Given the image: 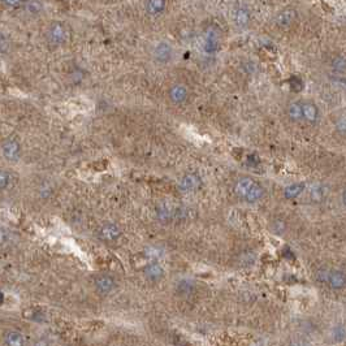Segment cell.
Returning <instances> with one entry per match:
<instances>
[{
  "instance_id": "26",
  "label": "cell",
  "mask_w": 346,
  "mask_h": 346,
  "mask_svg": "<svg viewBox=\"0 0 346 346\" xmlns=\"http://www.w3.org/2000/svg\"><path fill=\"white\" fill-rule=\"evenodd\" d=\"M7 239H8V233L4 231V229L0 228V242H4Z\"/></svg>"
},
{
  "instance_id": "10",
  "label": "cell",
  "mask_w": 346,
  "mask_h": 346,
  "mask_svg": "<svg viewBox=\"0 0 346 346\" xmlns=\"http://www.w3.org/2000/svg\"><path fill=\"white\" fill-rule=\"evenodd\" d=\"M303 120L309 124H315L319 120V109L313 103H302Z\"/></svg>"
},
{
  "instance_id": "25",
  "label": "cell",
  "mask_w": 346,
  "mask_h": 346,
  "mask_svg": "<svg viewBox=\"0 0 346 346\" xmlns=\"http://www.w3.org/2000/svg\"><path fill=\"white\" fill-rule=\"evenodd\" d=\"M337 125H339V127H337V129H340L343 134L345 133V117H344V116L341 117V119H340V123H337Z\"/></svg>"
},
{
  "instance_id": "22",
  "label": "cell",
  "mask_w": 346,
  "mask_h": 346,
  "mask_svg": "<svg viewBox=\"0 0 346 346\" xmlns=\"http://www.w3.org/2000/svg\"><path fill=\"white\" fill-rule=\"evenodd\" d=\"M332 336H333V339L335 340H344V336H345V328L341 325V328H340V332H339V327L335 328V331H333V333H332Z\"/></svg>"
},
{
  "instance_id": "7",
  "label": "cell",
  "mask_w": 346,
  "mask_h": 346,
  "mask_svg": "<svg viewBox=\"0 0 346 346\" xmlns=\"http://www.w3.org/2000/svg\"><path fill=\"white\" fill-rule=\"evenodd\" d=\"M154 56L160 63H168L172 57V47L167 42H160L154 50Z\"/></svg>"
},
{
  "instance_id": "24",
  "label": "cell",
  "mask_w": 346,
  "mask_h": 346,
  "mask_svg": "<svg viewBox=\"0 0 346 346\" xmlns=\"http://www.w3.org/2000/svg\"><path fill=\"white\" fill-rule=\"evenodd\" d=\"M4 4H5L7 7H11V8H19L24 5V3H20V1H5Z\"/></svg>"
},
{
  "instance_id": "8",
  "label": "cell",
  "mask_w": 346,
  "mask_h": 346,
  "mask_svg": "<svg viewBox=\"0 0 346 346\" xmlns=\"http://www.w3.org/2000/svg\"><path fill=\"white\" fill-rule=\"evenodd\" d=\"M327 284L332 289H341L345 287V273L339 269H329Z\"/></svg>"
},
{
  "instance_id": "27",
  "label": "cell",
  "mask_w": 346,
  "mask_h": 346,
  "mask_svg": "<svg viewBox=\"0 0 346 346\" xmlns=\"http://www.w3.org/2000/svg\"><path fill=\"white\" fill-rule=\"evenodd\" d=\"M3 302H4V294L0 292V305H1Z\"/></svg>"
},
{
  "instance_id": "20",
  "label": "cell",
  "mask_w": 346,
  "mask_h": 346,
  "mask_svg": "<svg viewBox=\"0 0 346 346\" xmlns=\"http://www.w3.org/2000/svg\"><path fill=\"white\" fill-rule=\"evenodd\" d=\"M11 183V175L7 171H0V190H4Z\"/></svg>"
},
{
  "instance_id": "14",
  "label": "cell",
  "mask_w": 346,
  "mask_h": 346,
  "mask_svg": "<svg viewBox=\"0 0 346 346\" xmlns=\"http://www.w3.org/2000/svg\"><path fill=\"white\" fill-rule=\"evenodd\" d=\"M250 23V12L246 8H237L235 11V24L239 27H246Z\"/></svg>"
},
{
  "instance_id": "17",
  "label": "cell",
  "mask_w": 346,
  "mask_h": 346,
  "mask_svg": "<svg viewBox=\"0 0 346 346\" xmlns=\"http://www.w3.org/2000/svg\"><path fill=\"white\" fill-rule=\"evenodd\" d=\"M145 8L150 15H159L164 11L165 3L164 1H147L145 3Z\"/></svg>"
},
{
  "instance_id": "19",
  "label": "cell",
  "mask_w": 346,
  "mask_h": 346,
  "mask_svg": "<svg viewBox=\"0 0 346 346\" xmlns=\"http://www.w3.org/2000/svg\"><path fill=\"white\" fill-rule=\"evenodd\" d=\"M206 51L209 53H215L216 49H217V38L215 37V34L210 33L209 37H207V41H206Z\"/></svg>"
},
{
  "instance_id": "16",
  "label": "cell",
  "mask_w": 346,
  "mask_h": 346,
  "mask_svg": "<svg viewBox=\"0 0 346 346\" xmlns=\"http://www.w3.org/2000/svg\"><path fill=\"white\" fill-rule=\"evenodd\" d=\"M305 190V184H292L287 189L284 190V195L288 199H294V198L299 197Z\"/></svg>"
},
{
  "instance_id": "5",
  "label": "cell",
  "mask_w": 346,
  "mask_h": 346,
  "mask_svg": "<svg viewBox=\"0 0 346 346\" xmlns=\"http://www.w3.org/2000/svg\"><path fill=\"white\" fill-rule=\"evenodd\" d=\"M116 287L115 279L109 275H101L95 280V288L97 291L102 294L111 293Z\"/></svg>"
},
{
  "instance_id": "9",
  "label": "cell",
  "mask_w": 346,
  "mask_h": 346,
  "mask_svg": "<svg viewBox=\"0 0 346 346\" xmlns=\"http://www.w3.org/2000/svg\"><path fill=\"white\" fill-rule=\"evenodd\" d=\"M169 98L171 101L176 105H180V103H184L186 101L187 98V90L186 87L184 85H180V83H176L171 87L169 90Z\"/></svg>"
},
{
  "instance_id": "3",
  "label": "cell",
  "mask_w": 346,
  "mask_h": 346,
  "mask_svg": "<svg viewBox=\"0 0 346 346\" xmlns=\"http://www.w3.org/2000/svg\"><path fill=\"white\" fill-rule=\"evenodd\" d=\"M1 151L8 161H17L21 157V143L15 138H8L1 143Z\"/></svg>"
},
{
  "instance_id": "13",
  "label": "cell",
  "mask_w": 346,
  "mask_h": 346,
  "mask_svg": "<svg viewBox=\"0 0 346 346\" xmlns=\"http://www.w3.org/2000/svg\"><path fill=\"white\" fill-rule=\"evenodd\" d=\"M145 276L151 281H158L164 276L163 267L158 263H151L145 268Z\"/></svg>"
},
{
  "instance_id": "15",
  "label": "cell",
  "mask_w": 346,
  "mask_h": 346,
  "mask_svg": "<svg viewBox=\"0 0 346 346\" xmlns=\"http://www.w3.org/2000/svg\"><path fill=\"white\" fill-rule=\"evenodd\" d=\"M288 115L289 119L294 123L298 121H303V111H302V103L301 102H294L288 108Z\"/></svg>"
},
{
  "instance_id": "21",
  "label": "cell",
  "mask_w": 346,
  "mask_h": 346,
  "mask_svg": "<svg viewBox=\"0 0 346 346\" xmlns=\"http://www.w3.org/2000/svg\"><path fill=\"white\" fill-rule=\"evenodd\" d=\"M333 68H335L337 72L344 73V71H345V60H344V57H337V59L335 60V63H333Z\"/></svg>"
},
{
  "instance_id": "11",
  "label": "cell",
  "mask_w": 346,
  "mask_h": 346,
  "mask_svg": "<svg viewBox=\"0 0 346 346\" xmlns=\"http://www.w3.org/2000/svg\"><path fill=\"white\" fill-rule=\"evenodd\" d=\"M4 343L7 346H25V337L21 332L9 331L4 336Z\"/></svg>"
},
{
  "instance_id": "2",
  "label": "cell",
  "mask_w": 346,
  "mask_h": 346,
  "mask_svg": "<svg viewBox=\"0 0 346 346\" xmlns=\"http://www.w3.org/2000/svg\"><path fill=\"white\" fill-rule=\"evenodd\" d=\"M46 37H47V41H49L50 45H53V46L63 45L68 38L67 27H65L64 24L56 21V23L50 25V27L47 29V33H46Z\"/></svg>"
},
{
  "instance_id": "1",
  "label": "cell",
  "mask_w": 346,
  "mask_h": 346,
  "mask_svg": "<svg viewBox=\"0 0 346 346\" xmlns=\"http://www.w3.org/2000/svg\"><path fill=\"white\" fill-rule=\"evenodd\" d=\"M236 190L245 201L250 202V203L259 201L263 197V193H265L261 184H258L257 181H254L249 177H243V179L239 180V183L236 185Z\"/></svg>"
},
{
  "instance_id": "12",
  "label": "cell",
  "mask_w": 346,
  "mask_h": 346,
  "mask_svg": "<svg viewBox=\"0 0 346 346\" xmlns=\"http://www.w3.org/2000/svg\"><path fill=\"white\" fill-rule=\"evenodd\" d=\"M199 185H201V180H199L197 175H187L180 183V190H183V191H193V190L198 189Z\"/></svg>"
},
{
  "instance_id": "4",
  "label": "cell",
  "mask_w": 346,
  "mask_h": 346,
  "mask_svg": "<svg viewBox=\"0 0 346 346\" xmlns=\"http://www.w3.org/2000/svg\"><path fill=\"white\" fill-rule=\"evenodd\" d=\"M98 236L102 241L106 242H113L119 239L121 236V231H120L119 225H116L113 223H106L105 225H102L98 231Z\"/></svg>"
},
{
  "instance_id": "18",
  "label": "cell",
  "mask_w": 346,
  "mask_h": 346,
  "mask_svg": "<svg viewBox=\"0 0 346 346\" xmlns=\"http://www.w3.org/2000/svg\"><path fill=\"white\" fill-rule=\"evenodd\" d=\"M23 7L30 15H38L43 9V4L39 3V1H27V3H24Z\"/></svg>"
},
{
  "instance_id": "6",
  "label": "cell",
  "mask_w": 346,
  "mask_h": 346,
  "mask_svg": "<svg viewBox=\"0 0 346 346\" xmlns=\"http://www.w3.org/2000/svg\"><path fill=\"white\" fill-rule=\"evenodd\" d=\"M297 17V12L293 8H287L277 13L275 19V23L281 27H287L294 23V20Z\"/></svg>"
},
{
  "instance_id": "23",
  "label": "cell",
  "mask_w": 346,
  "mask_h": 346,
  "mask_svg": "<svg viewBox=\"0 0 346 346\" xmlns=\"http://www.w3.org/2000/svg\"><path fill=\"white\" fill-rule=\"evenodd\" d=\"M33 346H50V343H49V340L42 339L41 337V339H38L34 341Z\"/></svg>"
}]
</instances>
